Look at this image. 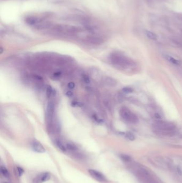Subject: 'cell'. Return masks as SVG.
<instances>
[{
	"label": "cell",
	"instance_id": "6da1fadb",
	"mask_svg": "<svg viewBox=\"0 0 182 183\" xmlns=\"http://www.w3.org/2000/svg\"><path fill=\"white\" fill-rule=\"evenodd\" d=\"M155 132L158 135L172 136L176 133V126L171 122L158 121L153 126Z\"/></svg>",
	"mask_w": 182,
	"mask_h": 183
},
{
	"label": "cell",
	"instance_id": "7a4b0ae2",
	"mask_svg": "<svg viewBox=\"0 0 182 183\" xmlns=\"http://www.w3.org/2000/svg\"><path fill=\"white\" fill-rule=\"evenodd\" d=\"M133 171L142 183H160L150 172L140 165L133 166Z\"/></svg>",
	"mask_w": 182,
	"mask_h": 183
},
{
	"label": "cell",
	"instance_id": "3957f363",
	"mask_svg": "<svg viewBox=\"0 0 182 183\" xmlns=\"http://www.w3.org/2000/svg\"><path fill=\"white\" fill-rule=\"evenodd\" d=\"M120 114L125 120L129 123L134 124L136 123L138 120L137 117L136 116V115L130 112L127 108H122L120 110Z\"/></svg>",
	"mask_w": 182,
	"mask_h": 183
},
{
	"label": "cell",
	"instance_id": "277c9868",
	"mask_svg": "<svg viewBox=\"0 0 182 183\" xmlns=\"http://www.w3.org/2000/svg\"><path fill=\"white\" fill-rule=\"evenodd\" d=\"M113 63L120 67H126L130 64V62L126 57L119 54H115L112 56Z\"/></svg>",
	"mask_w": 182,
	"mask_h": 183
},
{
	"label": "cell",
	"instance_id": "5b68a950",
	"mask_svg": "<svg viewBox=\"0 0 182 183\" xmlns=\"http://www.w3.org/2000/svg\"><path fill=\"white\" fill-rule=\"evenodd\" d=\"M26 23L28 25L33 26L34 28L39 29L45 21L42 19L38 17H34V16H30L26 18Z\"/></svg>",
	"mask_w": 182,
	"mask_h": 183
},
{
	"label": "cell",
	"instance_id": "8992f818",
	"mask_svg": "<svg viewBox=\"0 0 182 183\" xmlns=\"http://www.w3.org/2000/svg\"><path fill=\"white\" fill-rule=\"evenodd\" d=\"M88 172L91 177L98 181L104 182L107 181L106 177H105V176L103 173H100V171H98L93 169H89Z\"/></svg>",
	"mask_w": 182,
	"mask_h": 183
},
{
	"label": "cell",
	"instance_id": "52a82bcc",
	"mask_svg": "<svg viewBox=\"0 0 182 183\" xmlns=\"http://www.w3.org/2000/svg\"><path fill=\"white\" fill-rule=\"evenodd\" d=\"M55 110V105L53 102H49L48 103L47 108V118L48 120L51 121L53 117V113Z\"/></svg>",
	"mask_w": 182,
	"mask_h": 183
},
{
	"label": "cell",
	"instance_id": "ba28073f",
	"mask_svg": "<svg viewBox=\"0 0 182 183\" xmlns=\"http://www.w3.org/2000/svg\"><path fill=\"white\" fill-rule=\"evenodd\" d=\"M32 147L33 151L37 153H43L46 152L45 148L39 141H33L32 143Z\"/></svg>",
	"mask_w": 182,
	"mask_h": 183
},
{
	"label": "cell",
	"instance_id": "9c48e42d",
	"mask_svg": "<svg viewBox=\"0 0 182 183\" xmlns=\"http://www.w3.org/2000/svg\"><path fill=\"white\" fill-rule=\"evenodd\" d=\"M104 82L108 86L111 87L115 86L117 83V81L113 78L108 77L104 78Z\"/></svg>",
	"mask_w": 182,
	"mask_h": 183
},
{
	"label": "cell",
	"instance_id": "30bf717a",
	"mask_svg": "<svg viewBox=\"0 0 182 183\" xmlns=\"http://www.w3.org/2000/svg\"><path fill=\"white\" fill-rule=\"evenodd\" d=\"M165 58L166 59H167V61L170 62V63H173V64H174L175 65H180V61L177 60V59H174V57H172V56H169V55H165Z\"/></svg>",
	"mask_w": 182,
	"mask_h": 183
},
{
	"label": "cell",
	"instance_id": "8fae6325",
	"mask_svg": "<svg viewBox=\"0 0 182 183\" xmlns=\"http://www.w3.org/2000/svg\"><path fill=\"white\" fill-rule=\"evenodd\" d=\"M145 33H146L147 37L151 40H156L158 39V36H157V35L152 32H151L150 31H146Z\"/></svg>",
	"mask_w": 182,
	"mask_h": 183
},
{
	"label": "cell",
	"instance_id": "7c38bea8",
	"mask_svg": "<svg viewBox=\"0 0 182 183\" xmlns=\"http://www.w3.org/2000/svg\"><path fill=\"white\" fill-rule=\"evenodd\" d=\"M91 76L93 78V79H100V72L97 69H93L92 70V72H91Z\"/></svg>",
	"mask_w": 182,
	"mask_h": 183
},
{
	"label": "cell",
	"instance_id": "4fadbf2b",
	"mask_svg": "<svg viewBox=\"0 0 182 183\" xmlns=\"http://www.w3.org/2000/svg\"><path fill=\"white\" fill-rule=\"evenodd\" d=\"M56 145L58 147V148L60 150H61V151L66 152V147L64 145L63 143H62L61 141H60V140H57L56 141Z\"/></svg>",
	"mask_w": 182,
	"mask_h": 183
},
{
	"label": "cell",
	"instance_id": "5bb4252c",
	"mask_svg": "<svg viewBox=\"0 0 182 183\" xmlns=\"http://www.w3.org/2000/svg\"><path fill=\"white\" fill-rule=\"evenodd\" d=\"M1 173H2L3 176L5 177H8L9 176V173L8 169L5 167V166H1Z\"/></svg>",
	"mask_w": 182,
	"mask_h": 183
},
{
	"label": "cell",
	"instance_id": "9a60e30c",
	"mask_svg": "<svg viewBox=\"0 0 182 183\" xmlns=\"http://www.w3.org/2000/svg\"><path fill=\"white\" fill-rule=\"evenodd\" d=\"M66 148L67 150L71 151H76L77 150V147L74 144L72 143H68L66 145Z\"/></svg>",
	"mask_w": 182,
	"mask_h": 183
},
{
	"label": "cell",
	"instance_id": "2e32d148",
	"mask_svg": "<svg viewBox=\"0 0 182 183\" xmlns=\"http://www.w3.org/2000/svg\"><path fill=\"white\" fill-rule=\"evenodd\" d=\"M55 91L53 89L52 87L50 86H48L47 88V95L48 97H51V95L55 94Z\"/></svg>",
	"mask_w": 182,
	"mask_h": 183
},
{
	"label": "cell",
	"instance_id": "e0dca14e",
	"mask_svg": "<svg viewBox=\"0 0 182 183\" xmlns=\"http://www.w3.org/2000/svg\"><path fill=\"white\" fill-rule=\"evenodd\" d=\"M121 158L125 162H129L131 161V158L129 156L125 154L121 155Z\"/></svg>",
	"mask_w": 182,
	"mask_h": 183
},
{
	"label": "cell",
	"instance_id": "ac0fdd59",
	"mask_svg": "<svg viewBox=\"0 0 182 183\" xmlns=\"http://www.w3.org/2000/svg\"><path fill=\"white\" fill-rule=\"evenodd\" d=\"M82 103L79 102H77V101H74L72 103V106L74 107H81L82 106Z\"/></svg>",
	"mask_w": 182,
	"mask_h": 183
},
{
	"label": "cell",
	"instance_id": "d6986e66",
	"mask_svg": "<svg viewBox=\"0 0 182 183\" xmlns=\"http://www.w3.org/2000/svg\"><path fill=\"white\" fill-rule=\"evenodd\" d=\"M83 80L84 81V82L86 84H89L90 82V79L89 78V77L87 75H83Z\"/></svg>",
	"mask_w": 182,
	"mask_h": 183
},
{
	"label": "cell",
	"instance_id": "ffe728a7",
	"mask_svg": "<svg viewBox=\"0 0 182 183\" xmlns=\"http://www.w3.org/2000/svg\"><path fill=\"white\" fill-rule=\"evenodd\" d=\"M126 137L128 139L131 140V141H133L135 139V137L131 133H128L126 134Z\"/></svg>",
	"mask_w": 182,
	"mask_h": 183
},
{
	"label": "cell",
	"instance_id": "44dd1931",
	"mask_svg": "<svg viewBox=\"0 0 182 183\" xmlns=\"http://www.w3.org/2000/svg\"><path fill=\"white\" fill-rule=\"evenodd\" d=\"M122 91L123 92L126 93V94H128V93H130L133 92V90L130 88V87H125L122 89Z\"/></svg>",
	"mask_w": 182,
	"mask_h": 183
},
{
	"label": "cell",
	"instance_id": "7402d4cb",
	"mask_svg": "<svg viewBox=\"0 0 182 183\" xmlns=\"http://www.w3.org/2000/svg\"><path fill=\"white\" fill-rule=\"evenodd\" d=\"M17 169L18 173V175H19V176H21L23 175V174L24 172L23 169L21 168V167L18 166L17 168Z\"/></svg>",
	"mask_w": 182,
	"mask_h": 183
},
{
	"label": "cell",
	"instance_id": "603a6c76",
	"mask_svg": "<svg viewBox=\"0 0 182 183\" xmlns=\"http://www.w3.org/2000/svg\"><path fill=\"white\" fill-rule=\"evenodd\" d=\"M175 171L177 173L178 175L182 176V169L180 166H177L175 168Z\"/></svg>",
	"mask_w": 182,
	"mask_h": 183
},
{
	"label": "cell",
	"instance_id": "cb8c5ba5",
	"mask_svg": "<svg viewBox=\"0 0 182 183\" xmlns=\"http://www.w3.org/2000/svg\"><path fill=\"white\" fill-rule=\"evenodd\" d=\"M75 86V84H74L73 82H69L68 84V88L70 89H71V90L74 89Z\"/></svg>",
	"mask_w": 182,
	"mask_h": 183
},
{
	"label": "cell",
	"instance_id": "d4e9b609",
	"mask_svg": "<svg viewBox=\"0 0 182 183\" xmlns=\"http://www.w3.org/2000/svg\"><path fill=\"white\" fill-rule=\"evenodd\" d=\"M66 96H67V97H71L73 95V93L72 91H68L66 92Z\"/></svg>",
	"mask_w": 182,
	"mask_h": 183
},
{
	"label": "cell",
	"instance_id": "484cf974",
	"mask_svg": "<svg viewBox=\"0 0 182 183\" xmlns=\"http://www.w3.org/2000/svg\"><path fill=\"white\" fill-rule=\"evenodd\" d=\"M61 75V72H56L55 74H54V76L57 77H59Z\"/></svg>",
	"mask_w": 182,
	"mask_h": 183
},
{
	"label": "cell",
	"instance_id": "4316f807",
	"mask_svg": "<svg viewBox=\"0 0 182 183\" xmlns=\"http://www.w3.org/2000/svg\"><path fill=\"white\" fill-rule=\"evenodd\" d=\"M0 50H1V54H2L3 53V48L2 47H1V48H0Z\"/></svg>",
	"mask_w": 182,
	"mask_h": 183
}]
</instances>
